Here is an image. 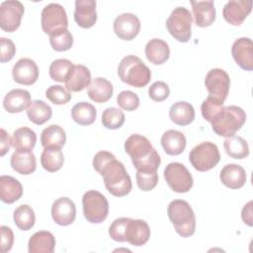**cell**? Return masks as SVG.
Masks as SVG:
<instances>
[{"label": "cell", "instance_id": "cell-1", "mask_svg": "<svg viewBox=\"0 0 253 253\" xmlns=\"http://www.w3.org/2000/svg\"><path fill=\"white\" fill-rule=\"evenodd\" d=\"M94 169L103 177L108 192L115 197L126 196L132 187L125 165L109 151H99L93 158Z\"/></svg>", "mask_w": 253, "mask_h": 253}, {"label": "cell", "instance_id": "cell-2", "mask_svg": "<svg viewBox=\"0 0 253 253\" xmlns=\"http://www.w3.org/2000/svg\"><path fill=\"white\" fill-rule=\"evenodd\" d=\"M125 151L130 156L137 171H157L161 163L160 156L147 137L131 134L125 142Z\"/></svg>", "mask_w": 253, "mask_h": 253}, {"label": "cell", "instance_id": "cell-3", "mask_svg": "<svg viewBox=\"0 0 253 253\" xmlns=\"http://www.w3.org/2000/svg\"><path fill=\"white\" fill-rule=\"evenodd\" d=\"M246 122V114L237 106L222 107L211 120V128L219 136L229 137L243 126Z\"/></svg>", "mask_w": 253, "mask_h": 253}, {"label": "cell", "instance_id": "cell-4", "mask_svg": "<svg viewBox=\"0 0 253 253\" xmlns=\"http://www.w3.org/2000/svg\"><path fill=\"white\" fill-rule=\"evenodd\" d=\"M118 75L120 79L136 88L146 86L151 79L150 69L143 61L132 54L125 56L118 66Z\"/></svg>", "mask_w": 253, "mask_h": 253}, {"label": "cell", "instance_id": "cell-5", "mask_svg": "<svg viewBox=\"0 0 253 253\" xmlns=\"http://www.w3.org/2000/svg\"><path fill=\"white\" fill-rule=\"evenodd\" d=\"M167 214L176 232L182 237H190L196 230V216L190 204L184 200H174L167 208Z\"/></svg>", "mask_w": 253, "mask_h": 253}, {"label": "cell", "instance_id": "cell-6", "mask_svg": "<svg viewBox=\"0 0 253 253\" xmlns=\"http://www.w3.org/2000/svg\"><path fill=\"white\" fill-rule=\"evenodd\" d=\"M191 12L185 7L175 8L166 20V28L169 34L180 42H187L192 36Z\"/></svg>", "mask_w": 253, "mask_h": 253}, {"label": "cell", "instance_id": "cell-7", "mask_svg": "<svg viewBox=\"0 0 253 253\" xmlns=\"http://www.w3.org/2000/svg\"><path fill=\"white\" fill-rule=\"evenodd\" d=\"M220 160V154L216 144L205 141L196 145L189 154V161L192 166L200 172H206L213 167Z\"/></svg>", "mask_w": 253, "mask_h": 253}, {"label": "cell", "instance_id": "cell-8", "mask_svg": "<svg viewBox=\"0 0 253 253\" xmlns=\"http://www.w3.org/2000/svg\"><path fill=\"white\" fill-rule=\"evenodd\" d=\"M82 206L84 216L91 223H101L108 216V200L98 191H87L82 197Z\"/></svg>", "mask_w": 253, "mask_h": 253}, {"label": "cell", "instance_id": "cell-9", "mask_svg": "<svg viewBox=\"0 0 253 253\" xmlns=\"http://www.w3.org/2000/svg\"><path fill=\"white\" fill-rule=\"evenodd\" d=\"M164 178L170 189L176 193H187L194 184L190 171L179 162H171L165 167Z\"/></svg>", "mask_w": 253, "mask_h": 253}, {"label": "cell", "instance_id": "cell-10", "mask_svg": "<svg viewBox=\"0 0 253 253\" xmlns=\"http://www.w3.org/2000/svg\"><path fill=\"white\" fill-rule=\"evenodd\" d=\"M41 24L42 31L48 36L58 30L67 29L68 19L63 6L58 3L46 5L42 11Z\"/></svg>", "mask_w": 253, "mask_h": 253}, {"label": "cell", "instance_id": "cell-11", "mask_svg": "<svg viewBox=\"0 0 253 253\" xmlns=\"http://www.w3.org/2000/svg\"><path fill=\"white\" fill-rule=\"evenodd\" d=\"M205 85L209 92V96L218 102L224 103L229 92L230 78L223 69L212 68L206 75Z\"/></svg>", "mask_w": 253, "mask_h": 253}, {"label": "cell", "instance_id": "cell-12", "mask_svg": "<svg viewBox=\"0 0 253 253\" xmlns=\"http://www.w3.org/2000/svg\"><path fill=\"white\" fill-rule=\"evenodd\" d=\"M24 5L17 0H7L0 5V27L8 33L15 32L21 24Z\"/></svg>", "mask_w": 253, "mask_h": 253}, {"label": "cell", "instance_id": "cell-13", "mask_svg": "<svg viewBox=\"0 0 253 253\" xmlns=\"http://www.w3.org/2000/svg\"><path fill=\"white\" fill-rule=\"evenodd\" d=\"M113 28L121 40L131 41L140 31V21L132 13H123L115 19Z\"/></svg>", "mask_w": 253, "mask_h": 253}, {"label": "cell", "instance_id": "cell-14", "mask_svg": "<svg viewBox=\"0 0 253 253\" xmlns=\"http://www.w3.org/2000/svg\"><path fill=\"white\" fill-rule=\"evenodd\" d=\"M51 216L58 225L66 226L71 224L76 217L74 202L67 197H61L55 200L51 207Z\"/></svg>", "mask_w": 253, "mask_h": 253}, {"label": "cell", "instance_id": "cell-15", "mask_svg": "<svg viewBox=\"0 0 253 253\" xmlns=\"http://www.w3.org/2000/svg\"><path fill=\"white\" fill-rule=\"evenodd\" d=\"M231 54L234 61L244 70L253 69V43L249 38H239L231 46Z\"/></svg>", "mask_w": 253, "mask_h": 253}, {"label": "cell", "instance_id": "cell-16", "mask_svg": "<svg viewBox=\"0 0 253 253\" xmlns=\"http://www.w3.org/2000/svg\"><path fill=\"white\" fill-rule=\"evenodd\" d=\"M13 79L22 85H33L39 78V68L37 63L31 58L19 59L12 69Z\"/></svg>", "mask_w": 253, "mask_h": 253}, {"label": "cell", "instance_id": "cell-17", "mask_svg": "<svg viewBox=\"0 0 253 253\" xmlns=\"http://www.w3.org/2000/svg\"><path fill=\"white\" fill-rule=\"evenodd\" d=\"M252 10V1L230 0L222 10L224 20L232 26H240Z\"/></svg>", "mask_w": 253, "mask_h": 253}, {"label": "cell", "instance_id": "cell-18", "mask_svg": "<svg viewBox=\"0 0 253 253\" xmlns=\"http://www.w3.org/2000/svg\"><path fill=\"white\" fill-rule=\"evenodd\" d=\"M74 20L77 23V25L83 29H89L93 27L97 21L96 1L76 0Z\"/></svg>", "mask_w": 253, "mask_h": 253}, {"label": "cell", "instance_id": "cell-19", "mask_svg": "<svg viewBox=\"0 0 253 253\" xmlns=\"http://www.w3.org/2000/svg\"><path fill=\"white\" fill-rule=\"evenodd\" d=\"M126 241L133 246L144 245L150 237V228L142 219L129 218L126 228Z\"/></svg>", "mask_w": 253, "mask_h": 253}, {"label": "cell", "instance_id": "cell-20", "mask_svg": "<svg viewBox=\"0 0 253 253\" xmlns=\"http://www.w3.org/2000/svg\"><path fill=\"white\" fill-rule=\"evenodd\" d=\"M195 24L198 27L206 28L215 20V8L213 1H191Z\"/></svg>", "mask_w": 253, "mask_h": 253}, {"label": "cell", "instance_id": "cell-21", "mask_svg": "<svg viewBox=\"0 0 253 253\" xmlns=\"http://www.w3.org/2000/svg\"><path fill=\"white\" fill-rule=\"evenodd\" d=\"M64 83L69 92L82 91L91 83V72L85 65H73Z\"/></svg>", "mask_w": 253, "mask_h": 253}, {"label": "cell", "instance_id": "cell-22", "mask_svg": "<svg viewBox=\"0 0 253 253\" xmlns=\"http://www.w3.org/2000/svg\"><path fill=\"white\" fill-rule=\"evenodd\" d=\"M219 179L229 189H240L246 183V172L240 165L226 164L220 171Z\"/></svg>", "mask_w": 253, "mask_h": 253}, {"label": "cell", "instance_id": "cell-23", "mask_svg": "<svg viewBox=\"0 0 253 253\" xmlns=\"http://www.w3.org/2000/svg\"><path fill=\"white\" fill-rule=\"evenodd\" d=\"M31 103L30 92L24 89H13L8 92L3 99L4 109L11 114L21 113L29 107Z\"/></svg>", "mask_w": 253, "mask_h": 253}, {"label": "cell", "instance_id": "cell-24", "mask_svg": "<svg viewBox=\"0 0 253 253\" xmlns=\"http://www.w3.org/2000/svg\"><path fill=\"white\" fill-rule=\"evenodd\" d=\"M55 247L53 234L46 230L34 233L29 239L28 250L30 253H52Z\"/></svg>", "mask_w": 253, "mask_h": 253}, {"label": "cell", "instance_id": "cell-25", "mask_svg": "<svg viewBox=\"0 0 253 253\" xmlns=\"http://www.w3.org/2000/svg\"><path fill=\"white\" fill-rule=\"evenodd\" d=\"M23 195L22 184L12 176L0 177V199L5 204H13Z\"/></svg>", "mask_w": 253, "mask_h": 253}, {"label": "cell", "instance_id": "cell-26", "mask_svg": "<svg viewBox=\"0 0 253 253\" xmlns=\"http://www.w3.org/2000/svg\"><path fill=\"white\" fill-rule=\"evenodd\" d=\"M187 140L179 130L168 129L161 136V145L164 151L169 155H179L186 148Z\"/></svg>", "mask_w": 253, "mask_h": 253}, {"label": "cell", "instance_id": "cell-27", "mask_svg": "<svg viewBox=\"0 0 253 253\" xmlns=\"http://www.w3.org/2000/svg\"><path fill=\"white\" fill-rule=\"evenodd\" d=\"M114 88L112 83L103 77H97L91 80L88 86V96L96 103H105L113 96Z\"/></svg>", "mask_w": 253, "mask_h": 253}, {"label": "cell", "instance_id": "cell-28", "mask_svg": "<svg viewBox=\"0 0 253 253\" xmlns=\"http://www.w3.org/2000/svg\"><path fill=\"white\" fill-rule=\"evenodd\" d=\"M145 55L151 63L163 64L170 56L169 45L161 39H152L145 45Z\"/></svg>", "mask_w": 253, "mask_h": 253}, {"label": "cell", "instance_id": "cell-29", "mask_svg": "<svg viewBox=\"0 0 253 253\" xmlns=\"http://www.w3.org/2000/svg\"><path fill=\"white\" fill-rule=\"evenodd\" d=\"M10 163L13 170L22 175L32 174L37 167L36 156L32 151H15Z\"/></svg>", "mask_w": 253, "mask_h": 253}, {"label": "cell", "instance_id": "cell-30", "mask_svg": "<svg viewBox=\"0 0 253 253\" xmlns=\"http://www.w3.org/2000/svg\"><path fill=\"white\" fill-rule=\"evenodd\" d=\"M169 117L171 121L178 126H188L195 119V109L190 103L179 101L170 107Z\"/></svg>", "mask_w": 253, "mask_h": 253}, {"label": "cell", "instance_id": "cell-31", "mask_svg": "<svg viewBox=\"0 0 253 253\" xmlns=\"http://www.w3.org/2000/svg\"><path fill=\"white\" fill-rule=\"evenodd\" d=\"M37 142L36 132L27 127L22 126L13 132L11 143L16 151H32Z\"/></svg>", "mask_w": 253, "mask_h": 253}, {"label": "cell", "instance_id": "cell-32", "mask_svg": "<svg viewBox=\"0 0 253 253\" xmlns=\"http://www.w3.org/2000/svg\"><path fill=\"white\" fill-rule=\"evenodd\" d=\"M66 141L64 129L58 125H50L45 127L41 134V143L43 148H61Z\"/></svg>", "mask_w": 253, "mask_h": 253}, {"label": "cell", "instance_id": "cell-33", "mask_svg": "<svg viewBox=\"0 0 253 253\" xmlns=\"http://www.w3.org/2000/svg\"><path fill=\"white\" fill-rule=\"evenodd\" d=\"M27 115L30 122L41 126L51 118L52 110L45 102L42 100H34L27 108Z\"/></svg>", "mask_w": 253, "mask_h": 253}, {"label": "cell", "instance_id": "cell-34", "mask_svg": "<svg viewBox=\"0 0 253 253\" xmlns=\"http://www.w3.org/2000/svg\"><path fill=\"white\" fill-rule=\"evenodd\" d=\"M71 117L76 124L80 126H89L95 122L97 111L92 104L79 102L72 107Z\"/></svg>", "mask_w": 253, "mask_h": 253}, {"label": "cell", "instance_id": "cell-35", "mask_svg": "<svg viewBox=\"0 0 253 253\" xmlns=\"http://www.w3.org/2000/svg\"><path fill=\"white\" fill-rule=\"evenodd\" d=\"M223 147L226 154L234 159H243L249 154L247 141L239 135L226 137L223 141Z\"/></svg>", "mask_w": 253, "mask_h": 253}, {"label": "cell", "instance_id": "cell-36", "mask_svg": "<svg viewBox=\"0 0 253 253\" xmlns=\"http://www.w3.org/2000/svg\"><path fill=\"white\" fill-rule=\"evenodd\" d=\"M64 161V156L60 148L48 147L44 148L41 155V164L42 168L48 172L58 171Z\"/></svg>", "mask_w": 253, "mask_h": 253}, {"label": "cell", "instance_id": "cell-37", "mask_svg": "<svg viewBox=\"0 0 253 253\" xmlns=\"http://www.w3.org/2000/svg\"><path fill=\"white\" fill-rule=\"evenodd\" d=\"M13 219L19 229L28 231L35 225V211L29 205H21L14 211Z\"/></svg>", "mask_w": 253, "mask_h": 253}, {"label": "cell", "instance_id": "cell-38", "mask_svg": "<svg viewBox=\"0 0 253 253\" xmlns=\"http://www.w3.org/2000/svg\"><path fill=\"white\" fill-rule=\"evenodd\" d=\"M49 43L56 51H65L73 44V36L67 29L58 30L49 35Z\"/></svg>", "mask_w": 253, "mask_h": 253}, {"label": "cell", "instance_id": "cell-39", "mask_svg": "<svg viewBox=\"0 0 253 253\" xmlns=\"http://www.w3.org/2000/svg\"><path fill=\"white\" fill-rule=\"evenodd\" d=\"M73 65L74 64L70 60L65 58L53 60L49 66L50 78L57 82H65Z\"/></svg>", "mask_w": 253, "mask_h": 253}, {"label": "cell", "instance_id": "cell-40", "mask_svg": "<svg viewBox=\"0 0 253 253\" xmlns=\"http://www.w3.org/2000/svg\"><path fill=\"white\" fill-rule=\"evenodd\" d=\"M125 119L124 112L115 107L107 108L102 114V124L109 129L120 128L124 125Z\"/></svg>", "mask_w": 253, "mask_h": 253}, {"label": "cell", "instance_id": "cell-41", "mask_svg": "<svg viewBox=\"0 0 253 253\" xmlns=\"http://www.w3.org/2000/svg\"><path fill=\"white\" fill-rule=\"evenodd\" d=\"M45 97L54 105H64L71 100L72 95L64 87L60 85H52L46 89Z\"/></svg>", "mask_w": 253, "mask_h": 253}, {"label": "cell", "instance_id": "cell-42", "mask_svg": "<svg viewBox=\"0 0 253 253\" xmlns=\"http://www.w3.org/2000/svg\"><path fill=\"white\" fill-rule=\"evenodd\" d=\"M135 178L138 188L144 192L151 191L158 183L157 171H136Z\"/></svg>", "mask_w": 253, "mask_h": 253}, {"label": "cell", "instance_id": "cell-43", "mask_svg": "<svg viewBox=\"0 0 253 253\" xmlns=\"http://www.w3.org/2000/svg\"><path fill=\"white\" fill-rule=\"evenodd\" d=\"M117 104L124 110L131 112L138 108L139 106V98L138 96L128 90L122 91L117 97Z\"/></svg>", "mask_w": 253, "mask_h": 253}, {"label": "cell", "instance_id": "cell-44", "mask_svg": "<svg viewBox=\"0 0 253 253\" xmlns=\"http://www.w3.org/2000/svg\"><path fill=\"white\" fill-rule=\"evenodd\" d=\"M128 217H120L115 219L109 227L110 237L118 242H126V228L128 222Z\"/></svg>", "mask_w": 253, "mask_h": 253}, {"label": "cell", "instance_id": "cell-45", "mask_svg": "<svg viewBox=\"0 0 253 253\" xmlns=\"http://www.w3.org/2000/svg\"><path fill=\"white\" fill-rule=\"evenodd\" d=\"M223 107V103L218 102L217 100L209 96L201 105V112L203 118L209 123L211 122L213 117L217 114V112Z\"/></svg>", "mask_w": 253, "mask_h": 253}, {"label": "cell", "instance_id": "cell-46", "mask_svg": "<svg viewBox=\"0 0 253 253\" xmlns=\"http://www.w3.org/2000/svg\"><path fill=\"white\" fill-rule=\"evenodd\" d=\"M170 94L169 86L163 81H156L148 88L149 98L155 102H162L168 98Z\"/></svg>", "mask_w": 253, "mask_h": 253}, {"label": "cell", "instance_id": "cell-47", "mask_svg": "<svg viewBox=\"0 0 253 253\" xmlns=\"http://www.w3.org/2000/svg\"><path fill=\"white\" fill-rule=\"evenodd\" d=\"M16 52V46L14 42L7 38L0 39V61L7 62L10 61Z\"/></svg>", "mask_w": 253, "mask_h": 253}, {"label": "cell", "instance_id": "cell-48", "mask_svg": "<svg viewBox=\"0 0 253 253\" xmlns=\"http://www.w3.org/2000/svg\"><path fill=\"white\" fill-rule=\"evenodd\" d=\"M1 229V252L6 253L11 250L14 243V233L12 229L6 225H2Z\"/></svg>", "mask_w": 253, "mask_h": 253}, {"label": "cell", "instance_id": "cell-49", "mask_svg": "<svg viewBox=\"0 0 253 253\" xmlns=\"http://www.w3.org/2000/svg\"><path fill=\"white\" fill-rule=\"evenodd\" d=\"M1 142H0V156H4L10 149L11 143V138L9 136V133L4 129L1 128Z\"/></svg>", "mask_w": 253, "mask_h": 253}, {"label": "cell", "instance_id": "cell-50", "mask_svg": "<svg viewBox=\"0 0 253 253\" xmlns=\"http://www.w3.org/2000/svg\"><path fill=\"white\" fill-rule=\"evenodd\" d=\"M252 205L253 202L249 201L241 211V217L244 223H246L248 226H252L253 224V216H252Z\"/></svg>", "mask_w": 253, "mask_h": 253}]
</instances>
